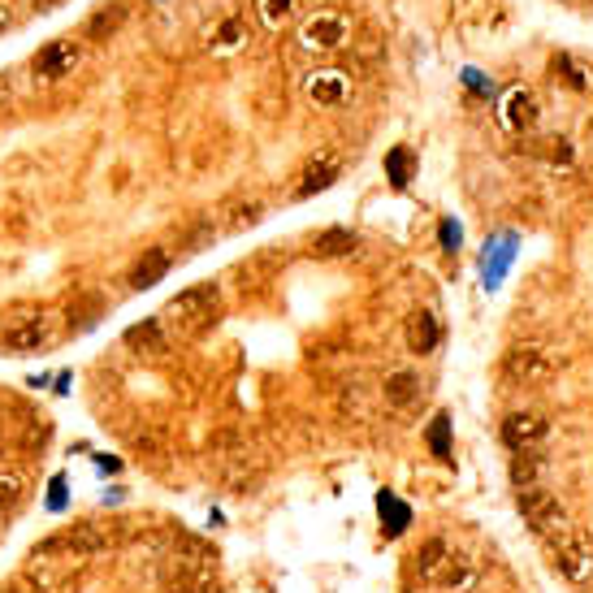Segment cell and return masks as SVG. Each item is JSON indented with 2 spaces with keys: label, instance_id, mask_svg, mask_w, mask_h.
Wrapping results in <instances>:
<instances>
[{
  "label": "cell",
  "instance_id": "obj_1",
  "mask_svg": "<svg viewBox=\"0 0 593 593\" xmlns=\"http://www.w3.org/2000/svg\"><path fill=\"white\" fill-rule=\"evenodd\" d=\"M546 546H550L555 568L568 576V581L585 585L593 576V546H589V537L576 529V524H559L555 533H546Z\"/></svg>",
  "mask_w": 593,
  "mask_h": 593
},
{
  "label": "cell",
  "instance_id": "obj_2",
  "mask_svg": "<svg viewBox=\"0 0 593 593\" xmlns=\"http://www.w3.org/2000/svg\"><path fill=\"white\" fill-rule=\"evenodd\" d=\"M217 286L213 282H200V286H187L174 303H169V321L178 325V334H200V329L213 325L217 316Z\"/></svg>",
  "mask_w": 593,
  "mask_h": 593
},
{
  "label": "cell",
  "instance_id": "obj_3",
  "mask_svg": "<svg viewBox=\"0 0 593 593\" xmlns=\"http://www.w3.org/2000/svg\"><path fill=\"white\" fill-rule=\"evenodd\" d=\"M516 507H520L524 524H529L537 537H546V533H555L559 524H568V511H563V503L546 490V485H529V490H520Z\"/></svg>",
  "mask_w": 593,
  "mask_h": 593
},
{
  "label": "cell",
  "instance_id": "obj_4",
  "mask_svg": "<svg viewBox=\"0 0 593 593\" xmlns=\"http://www.w3.org/2000/svg\"><path fill=\"white\" fill-rule=\"evenodd\" d=\"M507 377L511 381H524V386H542V381L555 377V360H550L546 347L520 342L516 351H507Z\"/></svg>",
  "mask_w": 593,
  "mask_h": 593
},
{
  "label": "cell",
  "instance_id": "obj_5",
  "mask_svg": "<svg viewBox=\"0 0 593 593\" xmlns=\"http://www.w3.org/2000/svg\"><path fill=\"white\" fill-rule=\"evenodd\" d=\"M351 35V22L342 18V13H329V9H321L316 18H308L303 22V31H299V44L308 48V52H334V48H342V39Z\"/></svg>",
  "mask_w": 593,
  "mask_h": 593
},
{
  "label": "cell",
  "instance_id": "obj_6",
  "mask_svg": "<svg viewBox=\"0 0 593 593\" xmlns=\"http://www.w3.org/2000/svg\"><path fill=\"white\" fill-rule=\"evenodd\" d=\"M78 57H83V48H78L74 39H57V44L39 48V57H35V78H44V83H57V78L74 74Z\"/></svg>",
  "mask_w": 593,
  "mask_h": 593
},
{
  "label": "cell",
  "instance_id": "obj_7",
  "mask_svg": "<svg viewBox=\"0 0 593 593\" xmlns=\"http://www.w3.org/2000/svg\"><path fill=\"white\" fill-rule=\"evenodd\" d=\"M546 420L533 416V412H511L503 420V442L511 446V451H533L537 442H546Z\"/></svg>",
  "mask_w": 593,
  "mask_h": 593
},
{
  "label": "cell",
  "instance_id": "obj_8",
  "mask_svg": "<svg viewBox=\"0 0 593 593\" xmlns=\"http://www.w3.org/2000/svg\"><path fill=\"white\" fill-rule=\"evenodd\" d=\"M429 585H438L442 593H468L472 585H477V568H472V559H464V555H446V563L438 572H433V581Z\"/></svg>",
  "mask_w": 593,
  "mask_h": 593
},
{
  "label": "cell",
  "instance_id": "obj_9",
  "mask_svg": "<svg viewBox=\"0 0 593 593\" xmlns=\"http://www.w3.org/2000/svg\"><path fill=\"white\" fill-rule=\"evenodd\" d=\"M381 399H386V407H394V412H407V407L420 399V377L412 373V368H399V373H390L386 386H381Z\"/></svg>",
  "mask_w": 593,
  "mask_h": 593
},
{
  "label": "cell",
  "instance_id": "obj_10",
  "mask_svg": "<svg viewBox=\"0 0 593 593\" xmlns=\"http://www.w3.org/2000/svg\"><path fill=\"white\" fill-rule=\"evenodd\" d=\"M438 342H442L438 316H433V312H412V316H407V347H412L416 355L438 351Z\"/></svg>",
  "mask_w": 593,
  "mask_h": 593
},
{
  "label": "cell",
  "instance_id": "obj_11",
  "mask_svg": "<svg viewBox=\"0 0 593 593\" xmlns=\"http://www.w3.org/2000/svg\"><path fill=\"white\" fill-rule=\"evenodd\" d=\"M126 347H135L143 355H165L169 351V338H165V325L161 321H139L126 329Z\"/></svg>",
  "mask_w": 593,
  "mask_h": 593
},
{
  "label": "cell",
  "instance_id": "obj_12",
  "mask_svg": "<svg viewBox=\"0 0 593 593\" xmlns=\"http://www.w3.org/2000/svg\"><path fill=\"white\" fill-rule=\"evenodd\" d=\"M507 126L511 130H533L537 126V117H542V109H537V100H533V91H524V87H516L507 96Z\"/></svg>",
  "mask_w": 593,
  "mask_h": 593
},
{
  "label": "cell",
  "instance_id": "obj_13",
  "mask_svg": "<svg viewBox=\"0 0 593 593\" xmlns=\"http://www.w3.org/2000/svg\"><path fill=\"white\" fill-rule=\"evenodd\" d=\"M48 342V325L39 321V316H26V321H18L5 334V347L9 351H39Z\"/></svg>",
  "mask_w": 593,
  "mask_h": 593
},
{
  "label": "cell",
  "instance_id": "obj_14",
  "mask_svg": "<svg viewBox=\"0 0 593 593\" xmlns=\"http://www.w3.org/2000/svg\"><path fill=\"white\" fill-rule=\"evenodd\" d=\"M308 96H312L316 104H329V109H334V104L347 100V78H342L338 70L312 74V78H308Z\"/></svg>",
  "mask_w": 593,
  "mask_h": 593
},
{
  "label": "cell",
  "instance_id": "obj_15",
  "mask_svg": "<svg viewBox=\"0 0 593 593\" xmlns=\"http://www.w3.org/2000/svg\"><path fill=\"white\" fill-rule=\"evenodd\" d=\"M169 273V252H161V247H152V252H143V260L135 265V273H130V286H139V291H148V286H156Z\"/></svg>",
  "mask_w": 593,
  "mask_h": 593
},
{
  "label": "cell",
  "instance_id": "obj_16",
  "mask_svg": "<svg viewBox=\"0 0 593 593\" xmlns=\"http://www.w3.org/2000/svg\"><path fill=\"white\" fill-rule=\"evenodd\" d=\"M122 22H126V5H122V0H113L109 9L91 13V22H87V39H109Z\"/></svg>",
  "mask_w": 593,
  "mask_h": 593
},
{
  "label": "cell",
  "instance_id": "obj_17",
  "mask_svg": "<svg viewBox=\"0 0 593 593\" xmlns=\"http://www.w3.org/2000/svg\"><path fill=\"white\" fill-rule=\"evenodd\" d=\"M303 0H256V13H260V22L269 26V31H278V26H286L299 13Z\"/></svg>",
  "mask_w": 593,
  "mask_h": 593
},
{
  "label": "cell",
  "instance_id": "obj_18",
  "mask_svg": "<svg viewBox=\"0 0 593 593\" xmlns=\"http://www.w3.org/2000/svg\"><path fill=\"white\" fill-rule=\"evenodd\" d=\"M338 178V161L334 156H321L312 169H308V178H303V187H299V195H312V191H321V187H329V182Z\"/></svg>",
  "mask_w": 593,
  "mask_h": 593
},
{
  "label": "cell",
  "instance_id": "obj_19",
  "mask_svg": "<svg viewBox=\"0 0 593 593\" xmlns=\"http://www.w3.org/2000/svg\"><path fill=\"white\" fill-rule=\"evenodd\" d=\"M351 247H355L351 230H325L321 239H316V256H347Z\"/></svg>",
  "mask_w": 593,
  "mask_h": 593
},
{
  "label": "cell",
  "instance_id": "obj_20",
  "mask_svg": "<svg viewBox=\"0 0 593 593\" xmlns=\"http://www.w3.org/2000/svg\"><path fill=\"white\" fill-rule=\"evenodd\" d=\"M446 555H451V550H446L442 537H429L425 550H420V576H425V581H433V572H438L442 563H446Z\"/></svg>",
  "mask_w": 593,
  "mask_h": 593
},
{
  "label": "cell",
  "instance_id": "obj_21",
  "mask_svg": "<svg viewBox=\"0 0 593 593\" xmlns=\"http://www.w3.org/2000/svg\"><path fill=\"white\" fill-rule=\"evenodd\" d=\"M386 169H390V182H394V187H407V178H412V152H407V148L390 152V156H386Z\"/></svg>",
  "mask_w": 593,
  "mask_h": 593
},
{
  "label": "cell",
  "instance_id": "obj_22",
  "mask_svg": "<svg viewBox=\"0 0 593 593\" xmlns=\"http://www.w3.org/2000/svg\"><path fill=\"white\" fill-rule=\"evenodd\" d=\"M511 481H516V490H529V485H542V481H537V464H533V459L529 455H516V459H511Z\"/></svg>",
  "mask_w": 593,
  "mask_h": 593
},
{
  "label": "cell",
  "instance_id": "obj_23",
  "mask_svg": "<svg viewBox=\"0 0 593 593\" xmlns=\"http://www.w3.org/2000/svg\"><path fill=\"white\" fill-rule=\"evenodd\" d=\"M377 503H381V516L390 511V533H403V529H407V520H412V511H407V507L399 503V498H390V494H381Z\"/></svg>",
  "mask_w": 593,
  "mask_h": 593
},
{
  "label": "cell",
  "instance_id": "obj_24",
  "mask_svg": "<svg viewBox=\"0 0 593 593\" xmlns=\"http://www.w3.org/2000/svg\"><path fill=\"white\" fill-rule=\"evenodd\" d=\"M429 446H433V455H451V420L446 416H438L433 420V429H429Z\"/></svg>",
  "mask_w": 593,
  "mask_h": 593
},
{
  "label": "cell",
  "instance_id": "obj_25",
  "mask_svg": "<svg viewBox=\"0 0 593 593\" xmlns=\"http://www.w3.org/2000/svg\"><path fill=\"white\" fill-rule=\"evenodd\" d=\"M243 44V22L239 18H230V22H221V31H217V52H234Z\"/></svg>",
  "mask_w": 593,
  "mask_h": 593
},
{
  "label": "cell",
  "instance_id": "obj_26",
  "mask_svg": "<svg viewBox=\"0 0 593 593\" xmlns=\"http://www.w3.org/2000/svg\"><path fill=\"white\" fill-rule=\"evenodd\" d=\"M442 243L455 252V247H459V226H451V221H442Z\"/></svg>",
  "mask_w": 593,
  "mask_h": 593
},
{
  "label": "cell",
  "instance_id": "obj_27",
  "mask_svg": "<svg viewBox=\"0 0 593 593\" xmlns=\"http://www.w3.org/2000/svg\"><path fill=\"white\" fill-rule=\"evenodd\" d=\"M9 22H13V18H9V9H5V5H0V35H5V31H9Z\"/></svg>",
  "mask_w": 593,
  "mask_h": 593
},
{
  "label": "cell",
  "instance_id": "obj_28",
  "mask_svg": "<svg viewBox=\"0 0 593 593\" xmlns=\"http://www.w3.org/2000/svg\"><path fill=\"white\" fill-rule=\"evenodd\" d=\"M5 104H9V83L0 78V109H5Z\"/></svg>",
  "mask_w": 593,
  "mask_h": 593
},
{
  "label": "cell",
  "instance_id": "obj_29",
  "mask_svg": "<svg viewBox=\"0 0 593 593\" xmlns=\"http://www.w3.org/2000/svg\"><path fill=\"white\" fill-rule=\"evenodd\" d=\"M52 5H57V0H35V9H52Z\"/></svg>",
  "mask_w": 593,
  "mask_h": 593
}]
</instances>
